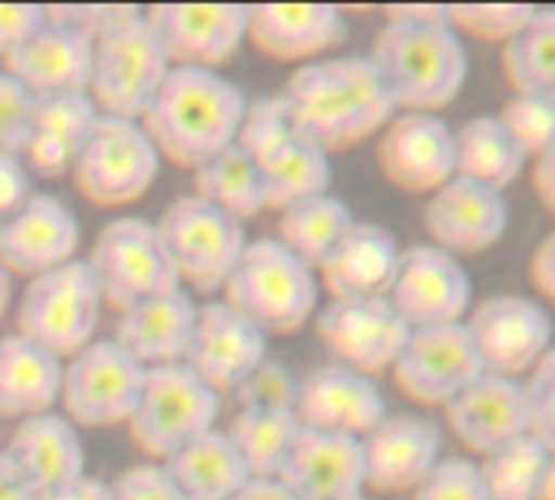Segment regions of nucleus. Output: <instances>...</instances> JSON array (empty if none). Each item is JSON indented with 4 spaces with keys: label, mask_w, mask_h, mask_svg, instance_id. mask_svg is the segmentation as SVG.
Listing matches in <instances>:
<instances>
[{
    "label": "nucleus",
    "mask_w": 555,
    "mask_h": 500,
    "mask_svg": "<svg viewBox=\"0 0 555 500\" xmlns=\"http://www.w3.org/2000/svg\"><path fill=\"white\" fill-rule=\"evenodd\" d=\"M293 133L319 150H348L384 130L397 104L367 55H338L299 65L283 88Z\"/></svg>",
    "instance_id": "nucleus-1"
},
{
    "label": "nucleus",
    "mask_w": 555,
    "mask_h": 500,
    "mask_svg": "<svg viewBox=\"0 0 555 500\" xmlns=\"http://www.w3.org/2000/svg\"><path fill=\"white\" fill-rule=\"evenodd\" d=\"M247 94L211 68H169L140 117L159 159L195 169L237 140Z\"/></svg>",
    "instance_id": "nucleus-2"
},
{
    "label": "nucleus",
    "mask_w": 555,
    "mask_h": 500,
    "mask_svg": "<svg viewBox=\"0 0 555 500\" xmlns=\"http://www.w3.org/2000/svg\"><path fill=\"white\" fill-rule=\"evenodd\" d=\"M397 111L436 114L452 104L468 81V49L446 20H387L371 46Z\"/></svg>",
    "instance_id": "nucleus-3"
},
{
    "label": "nucleus",
    "mask_w": 555,
    "mask_h": 500,
    "mask_svg": "<svg viewBox=\"0 0 555 500\" xmlns=\"http://www.w3.org/2000/svg\"><path fill=\"white\" fill-rule=\"evenodd\" d=\"M224 293L228 306L263 335H289L319 306V273L276 238H254L231 270Z\"/></svg>",
    "instance_id": "nucleus-4"
},
{
    "label": "nucleus",
    "mask_w": 555,
    "mask_h": 500,
    "mask_svg": "<svg viewBox=\"0 0 555 500\" xmlns=\"http://www.w3.org/2000/svg\"><path fill=\"white\" fill-rule=\"evenodd\" d=\"M169 68L172 62L146 13L133 10L127 20L94 39L88 94L101 114L140 120Z\"/></svg>",
    "instance_id": "nucleus-5"
},
{
    "label": "nucleus",
    "mask_w": 555,
    "mask_h": 500,
    "mask_svg": "<svg viewBox=\"0 0 555 500\" xmlns=\"http://www.w3.org/2000/svg\"><path fill=\"white\" fill-rule=\"evenodd\" d=\"M88 267L98 280L101 303L117 312L143 299L182 290L156 225L137 215L114 218L101 228Z\"/></svg>",
    "instance_id": "nucleus-6"
},
{
    "label": "nucleus",
    "mask_w": 555,
    "mask_h": 500,
    "mask_svg": "<svg viewBox=\"0 0 555 500\" xmlns=\"http://www.w3.org/2000/svg\"><path fill=\"white\" fill-rule=\"evenodd\" d=\"M156 231L179 273V283H189L195 293L224 290L250 241L244 221L198 195L176 198L156 221Z\"/></svg>",
    "instance_id": "nucleus-7"
},
{
    "label": "nucleus",
    "mask_w": 555,
    "mask_h": 500,
    "mask_svg": "<svg viewBox=\"0 0 555 500\" xmlns=\"http://www.w3.org/2000/svg\"><path fill=\"white\" fill-rule=\"evenodd\" d=\"M98 312V280L88 260L72 257L62 267L29 280L16 309V325L23 338L42 345L55 358H72L94 338Z\"/></svg>",
    "instance_id": "nucleus-8"
},
{
    "label": "nucleus",
    "mask_w": 555,
    "mask_h": 500,
    "mask_svg": "<svg viewBox=\"0 0 555 500\" xmlns=\"http://www.w3.org/2000/svg\"><path fill=\"white\" fill-rule=\"evenodd\" d=\"M221 397L202 384L182 361L146 368L140 400L127 420L130 439L150 459H169L189 439L215 430Z\"/></svg>",
    "instance_id": "nucleus-9"
},
{
    "label": "nucleus",
    "mask_w": 555,
    "mask_h": 500,
    "mask_svg": "<svg viewBox=\"0 0 555 500\" xmlns=\"http://www.w3.org/2000/svg\"><path fill=\"white\" fill-rule=\"evenodd\" d=\"M159 153L140 120L98 114L72 163L75 189L104 208L137 202L159 176Z\"/></svg>",
    "instance_id": "nucleus-10"
},
{
    "label": "nucleus",
    "mask_w": 555,
    "mask_h": 500,
    "mask_svg": "<svg viewBox=\"0 0 555 500\" xmlns=\"http://www.w3.org/2000/svg\"><path fill=\"white\" fill-rule=\"evenodd\" d=\"M146 368L133 361L114 338H91L78 355L62 364V390L59 400L65 407V420L107 430L130 420Z\"/></svg>",
    "instance_id": "nucleus-11"
},
{
    "label": "nucleus",
    "mask_w": 555,
    "mask_h": 500,
    "mask_svg": "<svg viewBox=\"0 0 555 500\" xmlns=\"http://www.w3.org/2000/svg\"><path fill=\"white\" fill-rule=\"evenodd\" d=\"M390 371L397 387L423 407H446L485 374L465 322L410 329Z\"/></svg>",
    "instance_id": "nucleus-12"
},
{
    "label": "nucleus",
    "mask_w": 555,
    "mask_h": 500,
    "mask_svg": "<svg viewBox=\"0 0 555 500\" xmlns=\"http://www.w3.org/2000/svg\"><path fill=\"white\" fill-rule=\"evenodd\" d=\"M485 374L520 377L553 351V316L543 303L517 293L488 296L465 322Z\"/></svg>",
    "instance_id": "nucleus-13"
},
{
    "label": "nucleus",
    "mask_w": 555,
    "mask_h": 500,
    "mask_svg": "<svg viewBox=\"0 0 555 500\" xmlns=\"http://www.w3.org/2000/svg\"><path fill=\"white\" fill-rule=\"evenodd\" d=\"M387 299L410 329L462 322L472 306V277L455 254L416 244L400 254Z\"/></svg>",
    "instance_id": "nucleus-14"
},
{
    "label": "nucleus",
    "mask_w": 555,
    "mask_h": 500,
    "mask_svg": "<svg viewBox=\"0 0 555 500\" xmlns=\"http://www.w3.org/2000/svg\"><path fill=\"white\" fill-rule=\"evenodd\" d=\"M315 332L341 368L377 377L393 368L410 325L397 316L387 296H367L332 299L315 319Z\"/></svg>",
    "instance_id": "nucleus-15"
},
{
    "label": "nucleus",
    "mask_w": 555,
    "mask_h": 500,
    "mask_svg": "<svg viewBox=\"0 0 555 500\" xmlns=\"http://www.w3.org/2000/svg\"><path fill=\"white\" fill-rule=\"evenodd\" d=\"M267 361V335L228 303H205L195 312V329L182 364L218 397L231 394L254 368Z\"/></svg>",
    "instance_id": "nucleus-16"
},
{
    "label": "nucleus",
    "mask_w": 555,
    "mask_h": 500,
    "mask_svg": "<svg viewBox=\"0 0 555 500\" xmlns=\"http://www.w3.org/2000/svg\"><path fill=\"white\" fill-rule=\"evenodd\" d=\"M146 20L176 68L218 72L247 36V7L237 3H163Z\"/></svg>",
    "instance_id": "nucleus-17"
},
{
    "label": "nucleus",
    "mask_w": 555,
    "mask_h": 500,
    "mask_svg": "<svg viewBox=\"0 0 555 500\" xmlns=\"http://www.w3.org/2000/svg\"><path fill=\"white\" fill-rule=\"evenodd\" d=\"M78 238V218L59 195L29 192V198L0 221V267L33 280L72 260Z\"/></svg>",
    "instance_id": "nucleus-18"
},
{
    "label": "nucleus",
    "mask_w": 555,
    "mask_h": 500,
    "mask_svg": "<svg viewBox=\"0 0 555 500\" xmlns=\"http://www.w3.org/2000/svg\"><path fill=\"white\" fill-rule=\"evenodd\" d=\"M377 159L397 189L436 192L455 176V130L439 114H393L384 127Z\"/></svg>",
    "instance_id": "nucleus-19"
},
{
    "label": "nucleus",
    "mask_w": 555,
    "mask_h": 500,
    "mask_svg": "<svg viewBox=\"0 0 555 500\" xmlns=\"http://www.w3.org/2000/svg\"><path fill=\"white\" fill-rule=\"evenodd\" d=\"M423 225L436 247L449 254H481L507 234L511 202L501 189L452 176L442 189L433 192Z\"/></svg>",
    "instance_id": "nucleus-20"
},
{
    "label": "nucleus",
    "mask_w": 555,
    "mask_h": 500,
    "mask_svg": "<svg viewBox=\"0 0 555 500\" xmlns=\"http://www.w3.org/2000/svg\"><path fill=\"white\" fill-rule=\"evenodd\" d=\"M387 416L384 394L374 377L341 364H319L299 381L296 420L322 433L364 436Z\"/></svg>",
    "instance_id": "nucleus-21"
},
{
    "label": "nucleus",
    "mask_w": 555,
    "mask_h": 500,
    "mask_svg": "<svg viewBox=\"0 0 555 500\" xmlns=\"http://www.w3.org/2000/svg\"><path fill=\"white\" fill-rule=\"evenodd\" d=\"M364 449V488L380 495L413 491L439 462L442 430L429 416L397 413L384 416L361 439Z\"/></svg>",
    "instance_id": "nucleus-22"
},
{
    "label": "nucleus",
    "mask_w": 555,
    "mask_h": 500,
    "mask_svg": "<svg viewBox=\"0 0 555 500\" xmlns=\"http://www.w3.org/2000/svg\"><path fill=\"white\" fill-rule=\"evenodd\" d=\"M276 478L296 500H341L364 495L361 439L299 426V436Z\"/></svg>",
    "instance_id": "nucleus-23"
},
{
    "label": "nucleus",
    "mask_w": 555,
    "mask_h": 500,
    "mask_svg": "<svg viewBox=\"0 0 555 500\" xmlns=\"http://www.w3.org/2000/svg\"><path fill=\"white\" fill-rule=\"evenodd\" d=\"M94 42L46 16V23L23 39L7 59V75L16 78L29 94H59V91H88L91 81Z\"/></svg>",
    "instance_id": "nucleus-24"
},
{
    "label": "nucleus",
    "mask_w": 555,
    "mask_h": 500,
    "mask_svg": "<svg viewBox=\"0 0 555 500\" xmlns=\"http://www.w3.org/2000/svg\"><path fill=\"white\" fill-rule=\"evenodd\" d=\"M442 410L455 439L478 456H491L511 439L527 433L524 390L520 381L514 377L481 374L475 384L455 394Z\"/></svg>",
    "instance_id": "nucleus-25"
},
{
    "label": "nucleus",
    "mask_w": 555,
    "mask_h": 500,
    "mask_svg": "<svg viewBox=\"0 0 555 500\" xmlns=\"http://www.w3.org/2000/svg\"><path fill=\"white\" fill-rule=\"evenodd\" d=\"M247 36L263 55L299 62L341 46L348 39V20L328 3H260L247 7Z\"/></svg>",
    "instance_id": "nucleus-26"
},
{
    "label": "nucleus",
    "mask_w": 555,
    "mask_h": 500,
    "mask_svg": "<svg viewBox=\"0 0 555 500\" xmlns=\"http://www.w3.org/2000/svg\"><path fill=\"white\" fill-rule=\"evenodd\" d=\"M397 264V238L380 225L354 221L315 273H322V286L332 293V299H367L387 296Z\"/></svg>",
    "instance_id": "nucleus-27"
},
{
    "label": "nucleus",
    "mask_w": 555,
    "mask_h": 500,
    "mask_svg": "<svg viewBox=\"0 0 555 500\" xmlns=\"http://www.w3.org/2000/svg\"><path fill=\"white\" fill-rule=\"evenodd\" d=\"M198 306L189 293H163L120 312L114 342L143 368L179 364L185 358Z\"/></svg>",
    "instance_id": "nucleus-28"
},
{
    "label": "nucleus",
    "mask_w": 555,
    "mask_h": 500,
    "mask_svg": "<svg viewBox=\"0 0 555 500\" xmlns=\"http://www.w3.org/2000/svg\"><path fill=\"white\" fill-rule=\"evenodd\" d=\"M98 107L88 91H59V94H33V120L26 140V159L39 176H62L72 169L78 150L85 146Z\"/></svg>",
    "instance_id": "nucleus-29"
},
{
    "label": "nucleus",
    "mask_w": 555,
    "mask_h": 500,
    "mask_svg": "<svg viewBox=\"0 0 555 500\" xmlns=\"http://www.w3.org/2000/svg\"><path fill=\"white\" fill-rule=\"evenodd\" d=\"M3 452L13 459L36 495H46L85 475L81 436L75 423L52 410L23 420Z\"/></svg>",
    "instance_id": "nucleus-30"
},
{
    "label": "nucleus",
    "mask_w": 555,
    "mask_h": 500,
    "mask_svg": "<svg viewBox=\"0 0 555 500\" xmlns=\"http://www.w3.org/2000/svg\"><path fill=\"white\" fill-rule=\"evenodd\" d=\"M62 390V358L16 335L0 338V416L49 413Z\"/></svg>",
    "instance_id": "nucleus-31"
},
{
    "label": "nucleus",
    "mask_w": 555,
    "mask_h": 500,
    "mask_svg": "<svg viewBox=\"0 0 555 500\" xmlns=\"http://www.w3.org/2000/svg\"><path fill=\"white\" fill-rule=\"evenodd\" d=\"M163 472L185 500H231L250 478L228 433L218 430H208L179 446L163 462Z\"/></svg>",
    "instance_id": "nucleus-32"
},
{
    "label": "nucleus",
    "mask_w": 555,
    "mask_h": 500,
    "mask_svg": "<svg viewBox=\"0 0 555 500\" xmlns=\"http://www.w3.org/2000/svg\"><path fill=\"white\" fill-rule=\"evenodd\" d=\"M524 166L527 153L517 146L498 114H478L455 130V176L504 192L520 179Z\"/></svg>",
    "instance_id": "nucleus-33"
},
{
    "label": "nucleus",
    "mask_w": 555,
    "mask_h": 500,
    "mask_svg": "<svg viewBox=\"0 0 555 500\" xmlns=\"http://www.w3.org/2000/svg\"><path fill=\"white\" fill-rule=\"evenodd\" d=\"M481 478L488 500H553V446L524 433L485 456Z\"/></svg>",
    "instance_id": "nucleus-34"
},
{
    "label": "nucleus",
    "mask_w": 555,
    "mask_h": 500,
    "mask_svg": "<svg viewBox=\"0 0 555 500\" xmlns=\"http://www.w3.org/2000/svg\"><path fill=\"white\" fill-rule=\"evenodd\" d=\"M263 179V208H289L302 198L325 195L332 185L328 153L302 137H289L263 159H257Z\"/></svg>",
    "instance_id": "nucleus-35"
},
{
    "label": "nucleus",
    "mask_w": 555,
    "mask_h": 500,
    "mask_svg": "<svg viewBox=\"0 0 555 500\" xmlns=\"http://www.w3.org/2000/svg\"><path fill=\"white\" fill-rule=\"evenodd\" d=\"M351 225L354 211L348 208V202L325 192L283 208L276 241L289 247L299 260H306L312 270H319V264L332 254V247L348 234Z\"/></svg>",
    "instance_id": "nucleus-36"
},
{
    "label": "nucleus",
    "mask_w": 555,
    "mask_h": 500,
    "mask_svg": "<svg viewBox=\"0 0 555 500\" xmlns=\"http://www.w3.org/2000/svg\"><path fill=\"white\" fill-rule=\"evenodd\" d=\"M195 195L247 221L263 211V179L257 159L237 143L195 166Z\"/></svg>",
    "instance_id": "nucleus-37"
},
{
    "label": "nucleus",
    "mask_w": 555,
    "mask_h": 500,
    "mask_svg": "<svg viewBox=\"0 0 555 500\" xmlns=\"http://www.w3.org/2000/svg\"><path fill=\"white\" fill-rule=\"evenodd\" d=\"M296 436L299 420L293 410H237L228 433L250 478H276Z\"/></svg>",
    "instance_id": "nucleus-38"
},
{
    "label": "nucleus",
    "mask_w": 555,
    "mask_h": 500,
    "mask_svg": "<svg viewBox=\"0 0 555 500\" xmlns=\"http://www.w3.org/2000/svg\"><path fill=\"white\" fill-rule=\"evenodd\" d=\"M501 68L517 94H555L553 7H537L533 20L504 42Z\"/></svg>",
    "instance_id": "nucleus-39"
},
{
    "label": "nucleus",
    "mask_w": 555,
    "mask_h": 500,
    "mask_svg": "<svg viewBox=\"0 0 555 500\" xmlns=\"http://www.w3.org/2000/svg\"><path fill=\"white\" fill-rule=\"evenodd\" d=\"M498 117L527 159L555 150V94H514Z\"/></svg>",
    "instance_id": "nucleus-40"
},
{
    "label": "nucleus",
    "mask_w": 555,
    "mask_h": 500,
    "mask_svg": "<svg viewBox=\"0 0 555 500\" xmlns=\"http://www.w3.org/2000/svg\"><path fill=\"white\" fill-rule=\"evenodd\" d=\"M231 394L237 400V410H293L296 413L299 377L283 361L267 358Z\"/></svg>",
    "instance_id": "nucleus-41"
},
{
    "label": "nucleus",
    "mask_w": 555,
    "mask_h": 500,
    "mask_svg": "<svg viewBox=\"0 0 555 500\" xmlns=\"http://www.w3.org/2000/svg\"><path fill=\"white\" fill-rule=\"evenodd\" d=\"M289 137H296V133H293L286 104H283V98L276 94V98H260V101L247 104L234 143H237L241 150H247L254 159H263L270 150H276L280 143H286Z\"/></svg>",
    "instance_id": "nucleus-42"
},
{
    "label": "nucleus",
    "mask_w": 555,
    "mask_h": 500,
    "mask_svg": "<svg viewBox=\"0 0 555 500\" xmlns=\"http://www.w3.org/2000/svg\"><path fill=\"white\" fill-rule=\"evenodd\" d=\"M537 7H527V3H507V7H446V16H449V26L459 33H472L478 39H488V42H507L517 29H524L530 20H533Z\"/></svg>",
    "instance_id": "nucleus-43"
},
{
    "label": "nucleus",
    "mask_w": 555,
    "mask_h": 500,
    "mask_svg": "<svg viewBox=\"0 0 555 500\" xmlns=\"http://www.w3.org/2000/svg\"><path fill=\"white\" fill-rule=\"evenodd\" d=\"M413 500H488L481 469L465 459H446L413 488Z\"/></svg>",
    "instance_id": "nucleus-44"
},
{
    "label": "nucleus",
    "mask_w": 555,
    "mask_h": 500,
    "mask_svg": "<svg viewBox=\"0 0 555 500\" xmlns=\"http://www.w3.org/2000/svg\"><path fill=\"white\" fill-rule=\"evenodd\" d=\"M520 390L527 407V433L546 446H555V351H546L537 361L530 381L520 384Z\"/></svg>",
    "instance_id": "nucleus-45"
},
{
    "label": "nucleus",
    "mask_w": 555,
    "mask_h": 500,
    "mask_svg": "<svg viewBox=\"0 0 555 500\" xmlns=\"http://www.w3.org/2000/svg\"><path fill=\"white\" fill-rule=\"evenodd\" d=\"M29 120H33V94L0 72V153L20 156L29 140Z\"/></svg>",
    "instance_id": "nucleus-46"
},
{
    "label": "nucleus",
    "mask_w": 555,
    "mask_h": 500,
    "mask_svg": "<svg viewBox=\"0 0 555 500\" xmlns=\"http://www.w3.org/2000/svg\"><path fill=\"white\" fill-rule=\"evenodd\" d=\"M111 500H185L156 462L130 465L111 485Z\"/></svg>",
    "instance_id": "nucleus-47"
},
{
    "label": "nucleus",
    "mask_w": 555,
    "mask_h": 500,
    "mask_svg": "<svg viewBox=\"0 0 555 500\" xmlns=\"http://www.w3.org/2000/svg\"><path fill=\"white\" fill-rule=\"evenodd\" d=\"M137 7H46V16L55 23H65L78 33H85L91 42L104 36L111 26L127 20Z\"/></svg>",
    "instance_id": "nucleus-48"
},
{
    "label": "nucleus",
    "mask_w": 555,
    "mask_h": 500,
    "mask_svg": "<svg viewBox=\"0 0 555 500\" xmlns=\"http://www.w3.org/2000/svg\"><path fill=\"white\" fill-rule=\"evenodd\" d=\"M46 23V7L33 3H0V59H7L23 39H29Z\"/></svg>",
    "instance_id": "nucleus-49"
},
{
    "label": "nucleus",
    "mask_w": 555,
    "mask_h": 500,
    "mask_svg": "<svg viewBox=\"0 0 555 500\" xmlns=\"http://www.w3.org/2000/svg\"><path fill=\"white\" fill-rule=\"evenodd\" d=\"M29 198V169L20 156L0 153V221Z\"/></svg>",
    "instance_id": "nucleus-50"
},
{
    "label": "nucleus",
    "mask_w": 555,
    "mask_h": 500,
    "mask_svg": "<svg viewBox=\"0 0 555 500\" xmlns=\"http://www.w3.org/2000/svg\"><path fill=\"white\" fill-rule=\"evenodd\" d=\"M530 283L537 286V293L543 299H555V234H543V241L537 244V251L530 254Z\"/></svg>",
    "instance_id": "nucleus-51"
},
{
    "label": "nucleus",
    "mask_w": 555,
    "mask_h": 500,
    "mask_svg": "<svg viewBox=\"0 0 555 500\" xmlns=\"http://www.w3.org/2000/svg\"><path fill=\"white\" fill-rule=\"evenodd\" d=\"M39 500H111V485H104L101 478L81 475L62 488H52L46 495H39Z\"/></svg>",
    "instance_id": "nucleus-52"
},
{
    "label": "nucleus",
    "mask_w": 555,
    "mask_h": 500,
    "mask_svg": "<svg viewBox=\"0 0 555 500\" xmlns=\"http://www.w3.org/2000/svg\"><path fill=\"white\" fill-rule=\"evenodd\" d=\"M0 500H39L7 452H0Z\"/></svg>",
    "instance_id": "nucleus-53"
},
{
    "label": "nucleus",
    "mask_w": 555,
    "mask_h": 500,
    "mask_svg": "<svg viewBox=\"0 0 555 500\" xmlns=\"http://www.w3.org/2000/svg\"><path fill=\"white\" fill-rule=\"evenodd\" d=\"M533 189H537V195H540L543 208H546V211H553L555 208V150L543 153V156H537V163H533Z\"/></svg>",
    "instance_id": "nucleus-54"
},
{
    "label": "nucleus",
    "mask_w": 555,
    "mask_h": 500,
    "mask_svg": "<svg viewBox=\"0 0 555 500\" xmlns=\"http://www.w3.org/2000/svg\"><path fill=\"white\" fill-rule=\"evenodd\" d=\"M231 500H296L283 485L280 478H247L244 488Z\"/></svg>",
    "instance_id": "nucleus-55"
},
{
    "label": "nucleus",
    "mask_w": 555,
    "mask_h": 500,
    "mask_svg": "<svg viewBox=\"0 0 555 500\" xmlns=\"http://www.w3.org/2000/svg\"><path fill=\"white\" fill-rule=\"evenodd\" d=\"M387 20H446V7H387Z\"/></svg>",
    "instance_id": "nucleus-56"
},
{
    "label": "nucleus",
    "mask_w": 555,
    "mask_h": 500,
    "mask_svg": "<svg viewBox=\"0 0 555 500\" xmlns=\"http://www.w3.org/2000/svg\"><path fill=\"white\" fill-rule=\"evenodd\" d=\"M7 299H10V273L0 267V316H3V309H7Z\"/></svg>",
    "instance_id": "nucleus-57"
},
{
    "label": "nucleus",
    "mask_w": 555,
    "mask_h": 500,
    "mask_svg": "<svg viewBox=\"0 0 555 500\" xmlns=\"http://www.w3.org/2000/svg\"><path fill=\"white\" fill-rule=\"evenodd\" d=\"M341 500H367L364 495H354V498H341Z\"/></svg>",
    "instance_id": "nucleus-58"
},
{
    "label": "nucleus",
    "mask_w": 555,
    "mask_h": 500,
    "mask_svg": "<svg viewBox=\"0 0 555 500\" xmlns=\"http://www.w3.org/2000/svg\"><path fill=\"white\" fill-rule=\"evenodd\" d=\"M0 420H3V416H0Z\"/></svg>",
    "instance_id": "nucleus-59"
}]
</instances>
